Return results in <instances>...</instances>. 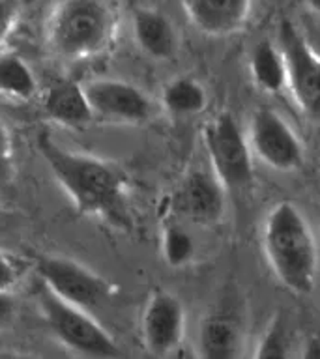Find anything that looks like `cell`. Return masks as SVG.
<instances>
[{
  "label": "cell",
  "instance_id": "1",
  "mask_svg": "<svg viewBox=\"0 0 320 359\" xmlns=\"http://www.w3.org/2000/svg\"><path fill=\"white\" fill-rule=\"evenodd\" d=\"M39 156L72 198L79 213L128 224V174L114 161L72 151L47 131L36 137Z\"/></svg>",
  "mask_w": 320,
  "mask_h": 359
},
{
  "label": "cell",
  "instance_id": "2",
  "mask_svg": "<svg viewBox=\"0 0 320 359\" xmlns=\"http://www.w3.org/2000/svg\"><path fill=\"white\" fill-rule=\"evenodd\" d=\"M260 241L266 262L281 285L296 296H309L319 279V245L302 210L288 201L269 208Z\"/></svg>",
  "mask_w": 320,
  "mask_h": 359
},
{
  "label": "cell",
  "instance_id": "3",
  "mask_svg": "<svg viewBox=\"0 0 320 359\" xmlns=\"http://www.w3.org/2000/svg\"><path fill=\"white\" fill-rule=\"evenodd\" d=\"M114 6L101 0H64L51 8L45 39L55 55L86 60L105 53L116 34Z\"/></svg>",
  "mask_w": 320,
  "mask_h": 359
},
{
  "label": "cell",
  "instance_id": "4",
  "mask_svg": "<svg viewBox=\"0 0 320 359\" xmlns=\"http://www.w3.org/2000/svg\"><path fill=\"white\" fill-rule=\"evenodd\" d=\"M39 313L51 335L62 346L86 359H118L120 346L114 337L92 316V313L62 302L41 283L38 288Z\"/></svg>",
  "mask_w": 320,
  "mask_h": 359
},
{
  "label": "cell",
  "instance_id": "5",
  "mask_svg": "<svg viewBox=\"0 0 320 359\" xmlns=\"http://www.w3.org/2000/svg\"><path fill=\"white\" fill-rule=\"evenodd\" d=\"M210 170L227 193L244 191L253 184V154L240 123L230 112L223 111L208 120L202 129Z\"/></svg>",
  "mask_w": 320,
  "mask_h": 359
},
{
  "label": "cell",
  "instance_id": "6",
  "mask_svg": "<svg viewBox=\"0 0 320 359\" xmlns=\"http://www.w3.org/2000/svg\"><path fill=\"white\" fill-rule=\"evenodd\" d=\"M36 273L39 283L56 297H60L62 302L88 313L111 297L112 286L109 280L95 273L94 269L67 257H39L36 260Z\"/></svg>",
  "mask_w": 320,
  "mask_h": 359
},
{
  "label": "cell",
  "instance_id": "7",
  "mask_svg": "<svg viewBox=\"0 0 320 359\" xmlns=\"http://www.w3.org/2000/svg\"><path fill=\"white\" fill-rule=\"evenodd\" d=\"M253 159L277 172H292L302 167L305 150L292 126L274 109H257L246 131Z\"/></svg>",
  "mask_w": 320,
  "mask_h": 359
},
{
  "label": "cell",
  "instance_id": "8",
  "mask_svg": "<svg viewBox=\"0 0 320 359\" xmlns=\"http://www.w3.org/2000/svg\"><path fill=\"white\" fill-rule=\"evenodd\" d=\"M277 45L285 56L288 90L309 116L320 118V56L291 19H281Z\"/></svg>",
  "mask_w": 320,
  "mask_h": 359
},
{
  "label": "cell",
  "instance_id": "9",
  "mask_svg": "<svg viewBox=\"0 0 320 359\" xmlns=\"http://www.w3.org/2000/svg\"><path fill=\"white\" fill-rule=\"evenodd\" d=\"M94 120L112 123H145L154 114L148 95L122 79L98 77L83 83Z\"/></svg>",
  "mask_w": 320,
  "mask_h": 359
},
{
  "label": "cell",
  "instance_id": "10",
  "mask_svg": "<svg viewBox=\"0 0 320 359\" xmlns=\"http://www.w3.org/2000/svg\"><path fill=\"white\" fill-rule=\"evenodd\" d=\"M140 333L146 350L156 358L174 355L185 335V309L178 296L154 290L140 316Z\"/></svg>",
  "mask_w": 320,
  "mask_h": 359
},
{
  "label": "cell",
  "instance_id": "11",
  "mask_svg": "<svg viewBox=\"0 0 320 359\" xmlns=\"http://www.w3.org/2000/svg\"><path fill=\"white\" fill-rule=\"evenodd\" d=\"M174 215L193 224H218L227 208V189L212 170L196 168L184 176L171 196Z\"/></svg>",
  "mask_w": 320,
  "mask_h": 359
},
{
  "label": "cell",
  "instance_id": "12",
  "mask_svg": "<svg viewBox=\"0 0 320 359\" xmlns=\"http://www.w3.org/2000/svg\"><path fill=\"white\" fill-rule=\"evenodd\" d=\"M244 320L234 302L218 303L202 318L196 335L199 359H240Z\"/></svg>",
  "mask_w": 320,
  "mask_h": 359
},
{
  "label": "cell",
  "instance_id": "13",
  "mask_svg": "<svg viewBox=\"0 0 320 359\" xmlns=\"http://www.w3.org/2000/svg\"><path fill=\"white\" fill-rule=\"evenodd\" d=\"M182 10L201 34L227 38L247 27L253 4L249 0H189L182 4Z\"/></svg>",
  "mask_w": 320,
  "mask_h": 359
},
{
  "label": "cell",
  "instance_id": "14",
  "mask_svg": "<svg viewBox=\"0 0 320 359\" xmlns=\"http://www.w3.org/2000/svg\"><path fill=\"white\" fill-rule=\"evenodd\" d=\"M135 43L154 60H168L178 50V36L167 15L148 6H137L131 13Z\"/></svg>",
  "mask_w": 320,
  "mask_h": 359
},
{
  "label": "cell",
  "instance_id": "15",
  "mask_svg": "<svg viewBox=\"0 0 320 359\" xmlns=\"http://www.w3.org/2000/svg\"><path fill=\"white\" fill-rule=\"evenodd\" d=\"M41 107H44L45 116L64 128L79 129L94 122V114L90 111L83 83H77L72 79H64V81L51 84L49 88L45 90Z\"/></svg>",
  "mask_w": 320,
  "mask_h": 359
},
{
  "label": "cell",
  "instance_id": "16",
  "mask_svg": "<svg viewBox=\"0 0 320 359\" xmlns=\"http://www.w3.org/2000/svg\"><path fill=\"white\" fill-rule=\"evenodd\" d=\"M249 73L255 86L264 94L275 95L288 90L285 56L272 39L264 38L255 43L249 55Z\"/></svg>",
  "mask_w": 320,
  "mask_h": 359
},
{
  "label": "cell",
  "instance_id": "17",
  "mask_svg": "<svg viewBox=\"0 0 320 359\" xmlns=\"http://www.w3.org/2000/svg\"><path fill=\"white\" fill-rule=\"evenodd\" d=\"M208 105V94L196 79L180 75L171 79L161 90V107L174 118L201 114Z\"/></svg>",
  "mask_w": 320,
  "mask_h": 359
},
{
  "label": "cell",
  "instance_id": "18",
  "mask_svg": "<svg viewBox=\"0 0 320 359\" xmlns=\"http://www.w3.org/2000/svg\"><path fill=\"white\" fill-rule=\"evenodd\" d=\"M38 90V77L21 56L15 53L0 55V95L13 101H30Z\"/></svg>",
  "mask_w": 320,
  "mask_h": 359
},
{
  "label": "cell",
  "instance_id": "19",
  "mask_svg": "<svg viewBox=\"0 0 320 359\" xmlns=\"http://www.w3.org/2000/svg\"><path fill=\"white\" fill-rule=\"evenodd\" d=\"M196 245L189 230L178 223H167L161 232V257L168 268L180 269L189 266L195 258Z\"/></svg>",
  "mask_w": 320,
  "mask_h": 359
},
{
  "label": "cell",
  "instance_id": "20",
  "mask_svg": "<svg viewBox=\"0 0 320 359\" xmlns=\"http://www.w3.org/2000/svg\"><path fill=\"white\" fill-rule=\"evenodd\" d=\"M253 359H291V335L283 314H277L269 320Z\"/></svg>",
  "mask_w": 320,
  "mask_h": 359
},
{
  "label": "cell",
  "instance_id": "21",
  "mask_svg": "<svg viewBox=\"0 0 320 359\" xmlns=\"http://www.w3.org/2000/svg\"><path fill=\"white\" fill-rule=\"evenodd\" d=\"M15 180V154L13 140L2 120H0V195L11 189Z\"/></svg>",
  "mask_w": 320,
  "mask_h": 359
},
{
  "label": "cell",
  "instance_id": "22",
  "mask_svg": "<svg viewBox=\"0 0 320 359\" xmlns=\"http://www.w3.org/2000/svg\"><path fill=\"white\" fill-rule=\"evenodd\" d=\"M19 19H21V4L0 0V47L15 32Z\"/></svg>",
  "mask_w": 320,
  "mask_h": 359
},
{
  "label": "cell",
  "instance_id": "23",
  "mask_svg": "<svg viewBox=\"0 0 320 359\" xmlns=\"http://www.w3.org/2000/svg\"><path fill=\"white\" fill-rule=\"evenodd\" d=\"M17 316V302L13 294L8 290H0V331L10 327Z\"/></svg>",
  "mask_w": 320,
  "mask_h": 359
},
{
  "label": "cell",
  "instance_id": "24",
  "mask_svg": "<svg viewBox=\"0 0 320 359\" xmlns=\"http://www.w3.org/2000/svg\"><path fill=\"white\" fill-rule=\"evenodd\" d=\"M17 279H19V269H17L15 262L0 252V290L11 292Z\"/></svg>",
  "mask_w": 320,
  "mask_h": 359
},
{
  "label": "cell",
  "instance_id": "25",
  "mask_svg": "<svg viewBox=\"0 0 320 359\" xmlns=\"http://www.w3.org/2000/svg\"><path fill=\"white\" fill-rule=\"evenodd\" d=\"M302 359H320V337H311L305 344Z\"/></svg>",
  "mask_w": 320,
  "mask_h": 359
},
{
  "label": "cell",
  "instance_id": "26",
  "mask_svg": "<svg viewBox=\"0 0 320 359\" xmlns=\"http://www.w3.org/2000/svg\"><path fill=\"white\" fill-rule=\"evenodd\" d=\"M0 359H44L34 353L19 352V350H0Z\"/></svg>",
  "mask_w": 320,
  "mask_h": 359
},
{
  "label": "cell",
  "instance_id": "27",
  "mask_svg": "<svg viewBox=\"0 0 320 359\" xmlns=\"http://www.w3.org/2000/svg\"><path fill=\"white\" fill-rule=\"evenodd\" d=\"M305 8H307L309 11H313L314 15L320 17V0H311V2L305 4Z\"/></svg>",
  "mask_w": 320,
  "mask_h": 359
},
{
  "label": "cell",
  "instance_id": "28",
  "mask_svg": "<svg viewBox=\"0 0 320 359\" xmlns=\"http://www.w3.org/2000/svg\"><path fill=\"white\" fill-rule=\"evenodd\" d=\"M174 359H184V358H182V353H176V355H174Z\"/></svg>",
  "mask_w": 320,
  "mask_h": 359
}]
</instances>
